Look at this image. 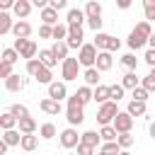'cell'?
<instances>
[{"label": "cell", "mask_w": 155, "mask_h": 155, "mask_svg": "<svg viewBox=\"0 0 155 155\" xmlns=\"http://www.w3.org/2000/svg\"><path fill=\"white\" fill-rule=\"evenodd\" d=\"M150 34H153V29H150V22H148V19H143V22H138V24H136V29L128 34L126 44H128L133 51H138V48H143V46L148 44Z\"/></svg>", "instance_id": "6da1fadb"}, {"label": "cell", "mask_w": 155, "mask_h": 155, "mask_svg": "<svg viewBox=\"0 0 155 155\" xmlns=\"http://www.w3.org/2000/svg\"><path fill=\"white\" fill-rule=\"evenodd\" d=\"M82 102H80V97L78 94H73V97H68V109H65V119H68V124L70 126H80L82 121H85V111H82Z\"/></svg>", "instance_id": "7a4b0ae2"}, {"label": "cell", "mask_w": 155, "mask_h": 155, "mask_svg": "<svg viewBox=\"0 0 155 155\" xmlns=\"http://www.w3.org/2000/svg\"><path fill=\"white\" fill-rule=\"evenodd\" d=\"M116 114H119V109H116V102H104L102 107H99V111H97V121H99V126H111L114 124V119H116Z\"/></svg>", "instance_id": "3957f363"}, {"label": "cell", "mask_w": 155, "mask_h": 155, "mask_svg": "<svg viewBox=\"0 0 155 155\" xmlns=\"http://www.w3.org/2000/svg\"><path fill=\"white\" fill-rule=\"evenodd\" d=\"M97 56H99V51H97L94 44H82V48H80V53H78V61H80V65H85V68H94V65H97Z\"/></svg>", "instance_id": "277c9868"}, {"label": "cell", "mask_w": 155, "mask_h": 155, "mask_svg": "<svg viewBox=\"0 0 155 155\" xmlns=\"http://www.w3.org/2000/svg\"><path fill=\"white\" fill-rule=\"evenodd\" d=\"M78 70H80V61H78V58H65L63 65H61V75H63L65 82L78 80Z\"/></svg>", "instance_id": "5b68a950"}, {"label": "cell", "mask_w": 155, "mask_h": 155, "mask_svg": "<svg viewBox=\"0 0 155 155\" xmlns=\"http://www.w3.org/2000/svg\"><path fill=\"white\" fill-rule=\"evenodd\" d=\"M15 48H17L19 56L27 58V61H31V58L36 56V44H34L31 39H15Z\"/></svg>", "instance_id": "8992f818"}, {"label": "cell", "mask_w": 155, "mask_h": 155, "mask_svg": "<svg viewBox=\"0 0 155 155\" xmlns=\"http://www.w3.org/2000/svg\"><path fill=\"white\" fill-rule=\"evenodd\" d=\"M111 126L116 128V133H131V128H133V116H131L128 111H119Z\"/></svg>", "instance_id": "52a82bcc"}, {"label": "cell", "mask_w": 155, "mask_h": 155, "mask_svg": "<svg viewBox=\"0 0 155 155\" xmlns=\"http://www.w3.org/2000/svg\"><path fill=\"white\" fill-rule=\"evenodd\" d=\"M61 145H63L65 150H73V148L80 145V136H78V131H75L73 126L65 128V131H61Z\"/></svg>", "instance_id": "ba28073f"}, {"label": "cell", "mask_w": 155, "mask_h": 155, "mask_svg": "<svg viewBox=\"0 0 155 155\" xmlns=\"http://www.w3.org/2000/svg\"><path fill=\"white\" fill-rule=\"evenodd\" d=\"M68 46L70 48H82V27L80 24H68Z\"/></svg>", "instance_id": "9c48e42d"}, {"label": "cell", "mask_w": 155, "mask_h": 155, "mask_svg": "<svg viewBox=\"0 0 155 155\" xmlns=\"http://www.w3.org/2000/svg\"><path fill=\"white\" fill-rule=\"evenodd\" d=\"M27 87V78H19V75H10L7 80H5V90L7 92H19V90H24Z\"/></svg>", "instance_id": "30bf717a"}, {"label": "cell", "mask_w": 155, "mask_h": 155, "mask_svg": "<svg viewBox=\"0 0 155 155\" xmlns=\"http://www.w3.org/2000/svg\"><path fill=\"white\" fill-rule=\"evenodd\" d=\"M85 15H87V22L102 19V5H99L97 0H87V5H85Z\"/></svg>", "instance_id": "8fae6325"}, {"label": "cell", "mask_w": 155, "mask_h": 155, "mask_svg": "<svg viewBox=\"0 0 155 155\" xmlns=\"http://www.w3.org/2000/svg\"><path fill=\"white\" fill-rule=\"evenodd\" d=\"M48 97H51V99H56V102L65 99V97H68L65 82H51V85H48Z\"/></svg>", "instance_id": "7c38bea8"}, {"label": "cell", "mask_w": 155, "mask_h": 155, "mask_svg": "<svg viewBox=\"0 0 155 155\" xmlns=\"http://www.w3.org/2000/svg\"><path fill=\"white\" fill-rule=\"evenodd\" d=\"M12 34H15L17 39H29V34H31V24H29V22H24V19H19V22H15Z\"/></svg>", "instance_id": "4fadbf2b"}, {"label": "cell", "mask_w": 155, "mask_h": 155, "mask_svg": "<svg viewBox=\"0 0 155 155\" xmlns=\"http://www.w3.org/2000/svg\"><path fill=\"white\" fill-rule=\"evenodd\" d=\"M111 65H114V58H111V53L109 51H99V56H97V70H111Z\"/></svg>", "instance_id": "5bb4252c"}, {"label": "cell", "mask_w": 155, "mask_h": 155, "mask_svg": "<svg viewBox=\"0 0 155 155\" xmlns=\"http://www.w3.org/2000/svg\"><path fill=\"white\" fill-rule=\"evenodd\" d=\"M39 107H41V111H46V114H51V116L61 114V102H56V99H51V97L41 99V102H39Z\"/></svg>", "instance_id": "9a60e30c"}, {"label": "cell", "mask_w": 155, "mask_h": 155, "mask_svg": "<svg viewBox=\"0 0 155 155\" xmlns=\"http://www.w3.org/2000/svg\"><path fill=\"white\" fill-rule=\"evenodd\" d=\"M19 148L27 150V153L36 150V148H39V136H34V133H22V143H19Z\"/></svg>", "instance_id": "2e32d148"}, {"label": "cell", "mask_w": 155, "mask_h": 155, "mask_svg": "<svg viewBox=\"0 0 155 155\" xmlns=\"http://www.w3.org/2000/svg\"><path fill=\"white\" fill-rule=\"evenodd\" d=\"M0 126H2V131H10V128H15V126H19V119L7 109L5 114H0Z\"/></svg>", "instance_id": "e0dca14e"}, {"label": "cell", "mask_w": 155, "mask_h": 155, "mask_svg": "<svg viewBox=\"0 0 155 155\" xmlns=\"http://www.w3.org/2000/svg\"><path fill=\"white\" fill-rule=\"evenodd\" d=\"M12 12H15L19 19H24V17H29V12H31V2H29V0H17L15 7H12Z\"/></svg>", "instance_id": "ac0fdd59"}, {"label": "cell", "mask_w": 155, "mask_h": 155, "mask_svg": "<svg viewBox=\"0 0 155 155\" xmlns=\"http://www.w3.org/2000/svg\"><path fill=\"white\" fill-rule=\"evenodd\" d=\"M41 22H44V24L56 27V24H58V10H53L51 5H48V7H44V10H41Z\"/></svg>", "instance_id": "d6986e66"}, {"label": "cell", "mask_w": 155, "mask_h": 155, "mask_svg": "<svg viewBox=\"0 0 155 155\" xmlns=\"http://www.w3.org/2000/svg\"><path fill=\"white\" fill-rule=\"evenodd\" d=\"M85 19H87L85 10H78V7L68 10V17H65V22H68V24H80V27H82V22H85Z\"/></svg>", "instance_id": "ffe728a7"}, {"label": "cell", "mask_w": 155, "mask_h": 155, "mask_svg": "<svg viewBox=\"0 0 155 155\" xmlns=\"http://www.w3.org/2000/svg\"><path fill=\"white\" fill-rule=\"evenodd\" d=\"M121 85L126 87V90H136V87H140V80H138V75H136V70H128L126 75H124V80H121Z\"/></svg>", "instance_id": "44dd1931"}, {"label": "cell", "mask_w": 155, "mask_h": 155, "mask_svg": "<svg viewBox=\"0 0 155 155\" xmlns=\"http://www.w3.org/2000/svg\"><path fill=\"white\" fill-rule=\"evenodd\" d=\"M51 51L56 53V58H58V61H65V58H68L70 46H68V41H56V44L51 46Z\"/></svg>", "instance_id": "7402d4cb"}, {"label": "cell", "mask_w": 155, "mask_h": 155, "mask_svg": "<svg viewBox=\"0 0 155 155\" xmlns=\"http://www.w3.org/2000/svg\"><path fill=\"white\" fill-rule=\"evenodd\" d=\"M39 61H41L46 68H53V65L58 63V58H56V53H53L51 48H44V51H39Z\"/></svg>", "instance_id": "603a6c76"}, {"label": "cell", "mask_w": 155, "mask_h": 155, "mask_svg": "<svg viewBox=\"0 0 155 155\" xmlns=\"http://www.w3.org/2000/svg\"><path fill=\"white\" fill-rule=\"evenodd\" d=\"M126 111H128L131 116H145V102L131 99V102H128V107H126Z\"/></svg>", "instance_id": "cb8c5ba5"}, {"label": "cell", "mask_w": 155, "mask_h": 155, "mask_svg": "<svg viewBox=\"0 0 155 155\" xmlns=\"http://www.w3.org/2000/svg\"><path fill=\"white\" fill-rule=\"evenodd\" d=\"M99 140H102V136H99L97 131H85V133L80 136V143L92 145V148H97V145H99Z\"/></svg>", "instance_id": "d4e9b609"}, {"label": "cell", "mask_w": 155, "mask_h": 155, "mask_svg": "<svg viewBox=\"0 0 155 155\" xmlns=\"http://www.w3.org/2000/svg\"><path fill=\"white\" fill-rule=\"evenodd\" d=\"M99 73L102 70H97V68H85V73H82V78H85V85H99Z\"/></svg>", "instance_id": "484cf974"}, {"label": "cell", "mask_w": 155, "mask_h": 155, "mask_svg": "<svg viewBox=\"0 0 155 155\" xmlns=\"http://www.w3.org/2000/svg\"><path fill=\"white\" fill-rule=\"evenodd\" d=\"M111 99V92H109V85H97V90H94V102H99V104H104V102H109Z\"/></svg>", "instance_id": "4316f807"}, {"label": "cell", "mask_w": 155, "mask_h": 155, "mask_svg": "<svg viewBox=\"0 0 155 155\" xmlns=\"http://www.w3.org/2000/svg\"><path fill=\"white\" fill-rule=\"evenodd\" d=\"M56 133H58V131H56V126H53L51 121H46V124H41V126H39V136H41L44 140H51V138H56Z\"/></svg>", "instance_id": "83f0119b"}, {"label": "cell", "mask_w": 155, "mask_h": 155, "mask_svg": "<svg viewBox=\"0 0 155 155\" xmlns=\"http://www.w3.org/2000/svg\"><path fill=\"white\" fill-rule=\"evenodd\" d=\"M19 133H22V131L10 128V131H5V133H2V140H5L10 148H12V145H19V143H22V136H19Z\"/></svg>", "instance_id": "f1b7e54d"}, {"label": "cell", "mask_w": 155, "mask_h": 155, "mask_svg": "<svg viewBox=\"0 0 155 155\" xmlns=\"http://www.w3.org/2000/svg\"><path fill=\"white\" fill-rule=\"evenodd\" d=\"M12 27H15L12 17H10L7 12H0V34H10V31H12Z\"/></svg>", "instance_id": "f546056e"}, {"label": "cell", "mask_w": 155, "mask_h": 155, "mask_svg": "<svg viewBox=\"0 0 155 155\" xmlns=\"http://www.w3.org/2000/svg\"><path fill=\"white\" fill-rule=\"evenodd\" d=\"M78 97H80V102L82 104H87V102H92L94 99V92L90 90V85H82V87H78V92H75Z\"/></svg>", "instance_id": "4dcf8cb0"}, {"label": "cell", "mask_w": 155, "mask_h": 155, "mask_svg": "<svg viewBox=\"0 0 155 155\" xmlns=\"http://www.w3.org/2000/svg\"><path fill=\"white\" fill-rule=\"evenodd\" d=\"M19 131H22V133H34V131H36V121H34L31 116L19 119Z\"/></svg>", "instance_id": "1f68e13d"}, {"label": "cell", "mask_w": 155, "mask_h": 155, "mask_svg": "<svg viewBox=\"0 0 155 155\" xmlns=\"http://www.w3.org/2000/svg\"><path fill=\"white\" fill-rule=\"evenodd\" d=\"M99 136H102V140H104V143H111V140H116V138H119V133H116V128H114V126H102Z\"/></svg>", "instance_id": "d6a6232c"}, {"label": "cell", "mask_w": 155, "mask_h": 155, "mask_svg": "<svg viewBox=\"0 0 155 155\" xmlns=\"http://www.w3.org/2000/svg\"><path fill=\"white\" fill-rule=\"evenodd\" d=\"M34 78H36V82H41V85H51V82H53V80H51V78H53V75H51V68H46V65H44Z\"/></svg>", "instance_id": "836d02e7"}, {"label": "cell", "mask_w": 155, "mask_h": 155, "mask_svg": "<svg viewBox=\"0 0 155 155\" xmlns=\"http://www.w3.org/2000/svg\"><path fill=\"white\" fill-rule=\"evenodd\" d=\"M124 148L116 143V140H111V143H102V150L99 153H104V155H119Z\"/></svg>", "instance_id": "e575fe53"}, {"label": "cell", "mask_w": 155, "mask_h": 155, "mask_svg": "<svg viewBox=\"0 0 155 155\" xmlns=\"http://www.w3.org/2000/svg\"><path fill=\"white\" fill-rule=\"evenodd\" d=\"M53 39H56V41H65V39H68V24H61V22H58V24L53 27Z\"/></svg>", "instance_id": "d590c367"}, {"label": "cell", "mask_w": 155, "mask_h": 155, "mask_svg": "<svg viewBox=\"0 0 155 155\" xmlns=\"http://www.w3.org/2000/svg\"><path fill=\"white\" fill-rule=\"evenodd\" d=\"M107 44H109V34L97 31V34H94V46H97V51H107Z\"/></svg>", "instance_id": "8d00e7d4"}, {"label": "cell", "mask_w": 155, "mask_h": 155, "mask_svg": "<svg viewBox=\"0 0 155 155\" xmlns=\"http://www.w3.org/2000/svg\"><path fill=\"white\" fill-rule=\"evenodd\" d=\"M140 87H145L148 92H155V68H150V73H148V75L143 78Z\"/></svg>", "instance_id": "74e56055"}, {"label": "cell", "mask_w": 155, "mask_h": 155, "mask_svg": "<svg viewBox=\"0 0 155 155\" xmlns=\"http://www.w3.org/2000/svg\"><path fill=\"white\" fill-rule=\"evenodd\" d=\"M17 58H19V51L17 48H2V61L5 63H17Z\"/></svg>", "instance_id": "f35d334b"}, {"label": "cell", "mask_w": 155, "mask_h": 155, "mask_svg": "<svg viewBox=\"0 0 155 155\" xmlns=\"http://www.w3.org/2000/svg\"><path fill=\"white\" fill-rule=\"evenodd\" d=\"M41 68H44V63H41L39 58H31V61H27V73H29V75H36Z\"/></svg>", "instance_id": "ab89813d"}, {"label": "cell", "mask_w": 155, "mask_h": 155, "mask_svg": "<svg viewBox=\"0 0 155 155\" xmlns=\"http://www.w3.org/2000/svg\"><path fill=\"white\" fill-rule=\"evenodd\" d=\"M116 143L124 148V150H128L131 145H133V136L131 133H119V138H116Z\"/></svg>", "instance_id": "60d3db41"}, {"label": "cell", "mask_w": 155, "mask_h": 155, "mask_svg": "<svg viewBox=\"0 0 155 155\" xmlns=\"http://www.w3.org/2000/svg\"><path fill=\"white\" fill-rule=\"evenodd\" d=\"M124 85H109V92H111V102H119L121 97H124Z\"/></svg>", "instance_id": "b9f144b4"}, {"label": "cell", "mask_w": 155, "mask_h": 155, "mask_svg": "<svg viewBox=\"0 0 155 155\" xmlns=\"http://www.w3.org/2000/svg\"><path fill=\"white\" fill-rule=\"evenodd\" d=\"M10 111H12L17 119H24V116H29V109H27L24 104H12V107H10Z\"/></svg>", "instance_id": "7bdbcfd3"}, {"label": "cell", "mask_w": 155, "mask_h": 155, "mask_svg": "<svg viewBox=\"0 0 155 155\" xmlns=\"http://www.w3.org/2000/svg\"><path fill=\"white\" fill-rule=\"evenodd\" d=\"M121 63H124V65H126L128 70H136V65H138V58H136L133 53H126V56L121 58Z\"/></svg>", "instance_id": "ee69618b"}, {"label": "cell", "mask_w": 155, "mask_h": 155, "mask_svg": "<svg viewBox=\"0 0 155 155\" xmlns=\"http://www.w3.org/2000/svg\"><path fill=\"white\" fill-rule=\"evenodd\" d=\"M39 36L41 39H53V27L51 24H41L39 27Z\"/></svg>", "instance_id": "f6af8a7d"}, {"label": "cell", "mask_w": 155, "mask_h": 155, "mask_svg": "<svg viewBox=\"0 0 155 155\" xmlns=\"http://www.w3.org/2000/svg\"><path fill=\"white\" fill-rule=\"evenodd\" d=\"M148 97H150V92H148L145 87H136V90H133V99H138V102H145Z\"/></svg>", "instance_id": "bcb514c9"}, {"label": "cell", "mask_w": 155, "mask_h": 155, "mask_svg": "<svg viewBox=\"0 0 155 155\" xmlns=\"http://www.w3.org/2000/svg\"><path fill=\"white\" fill-rule=\"evenodd\" d=\"M10 75H12V65H10V63H5V61H0V78H2V80H7Z\"/></svg>", "instance_id": "7dc6e473"}, {"label": "cell", "mask_w": 155, "mask_h": 155, "mask_svg": "<svg viewBox=\"0 0 155 155\" xmlns=\"http://www.w3.org/2000/svg\"><path fill=\"white\" fill-rule=\"evenodd\" d=\"M119 46H121V41H119V39H114V36H109V44H107V51H109V53H114V51H119Z\"/></svg>", "instance_id": "c3c4849f"}, {"label": "cell", "mask_w": 155, "mask_h": 155, "mask_svg": "<svg viewBox=\"0 0 155 155\" xmlns=\"http://www.w3.org/2000/svg\"><path fill=\"white\" fill-rule=\"evenodd\" d=\"M78 155H94V148H92V145L80 143V145H78Z\"/></svg>", "instance_id": "681fc988"}, {"label": "cell", "mask_w": 155, "mask_h": 155, "mask_svg": "<svg viewBox=\"0 0 155 155\" xmlns=\"http://www.w3.org/2000/svg\"><path fill=\"white\" fill-rule=\"evenodd\" d=\"M143 58H145V63H148V65H150V68H155V48H148V51H145V56H143Z\"/></svg>", "instance_id": "f907efd6"}, {"label": "cell", "mask_w": 155, "mask_h": 155, "mask_svg": "<svg viewBox=\"0 0 155 155\" xmlns=\"http://www.w3.org/2000/svg\"><path fill=\"white\" fill-rule=\"evenodd\" d=\"M48 5H51L53 10H65V7H68V0H48Z\"/></svg>", "instance_id": "816d5d0a"}, {"label": "cell", "mask_w": 155, "mask_h": 155, "mask_svg": "<svg viewBox=\"0 0 155 155\" xmlns=\"http://www.w3.org/2000/svg\"><path fill=\"white\" fill-rule=\"evenodd\" d=\"M143 12H145V19H148V22H155V5L143 7Z\"/></svg>", "instance_id": "f5cc1de1"}, {"label": "cell", "mask_w": 155, "mask_h": 155, "mask_svg": "<svg viewBox=\"0 0 155 155\" xmlns=\"http://www.w3.org/2000/svg\"><path fill=\"white\" fill-rule=\"evenodd\" d=\"M131 5H133V0H116V7L119 10H128Z\"/></svg>", "instance_id": "db71d44e"}, {"label": "cell", "mask_w": 155, "mask_h": 155, "mask_svg": "<svg viewBox=\"0 0 155 155\" xmlns=\"http://www.w3.org/2000/svg\"><path fill=\"white\" fill-rule=\"evenodd\" d=\"M15 2H17V0H0V7H2V12H7L10 7H15Z\"/></svg>", "instance_id": "11a10c76"}, {"label": "cell", "mask_w": 155, "mask_h": 155, "mask_svg": "<svg viewBox=\"0 0 155 155\" xmlns=\"http://www.w3.org/2000/svg\"><path fill=\"white\" fill-rule=\"evenodd\" d=\"M31 5L39 7V10H44V7H48V0H31Z\"/></svg>", "instance_id": "9f6ffc18"}, {"label": "cell", "mask_w": 155, "mask_h": 155, "mask_svg": "<svg viewBox=\"0 0 155 155\" xmlns=\"http://www.w3.org/2000/svg\"><path fill=\"white\" fill-rule=\"evenodd\" d=\"M148 131H150V138H153V140H155V121H153V124H150V128H148Z\"/></svg>", "instance_id": "6f0895ef"}, {"label": "cell", "mask_w": 155, "mask_h": 155, "mask_svg": "<svg viewBox=\"0 0 155 155\" xmlns=\"http://www.w3.org/2000/svg\"><path fill=\"white\" fill-rule=\"evenodd\" d=\"M148 44H150V48H155V34H150V39H148Z\"/></svg>", "instance_id": "680465c9"}, {"label": "cell", "mask_w": 155, "mask_h": 155, "mask_svg": "<svg viewBox=\"0 0 155 155\" xmlns=\"http://www.w3.org/2000/svg\"><path fill=\"white\" fill-rule=\"evenodd\" d=\"M150 5H155V0H143V7H150Z\"/></svg>", "instance_id": "91938a15"}, {"label": "cell", "mask_w": 155, "mask_h": 155, "mask_svg": "<svg viewBox=\"0 0 155 155\" xmlns=\"http://www.w3.org/2000/svg\"><path fill=\"white\" fill-rule=\"evenodd\" d=\"M119 155H131V153H128V150H121V153H119Z\"/></svg>", "instance_id": "94428289"}, {"label": "cell", "mask_w": 155, "mask_h": 155, "mask_svg": "<svg viewBox=\"0 0 155 155\" xmlns=\"http://www.w3.org/2000/svg\"><path fill=\"white\" fill-rule=\"evenodd\" d=\"M97 155H104V153H97Z\"/></svg>", "instance_id": "6125c7cd"}]
</instances>
